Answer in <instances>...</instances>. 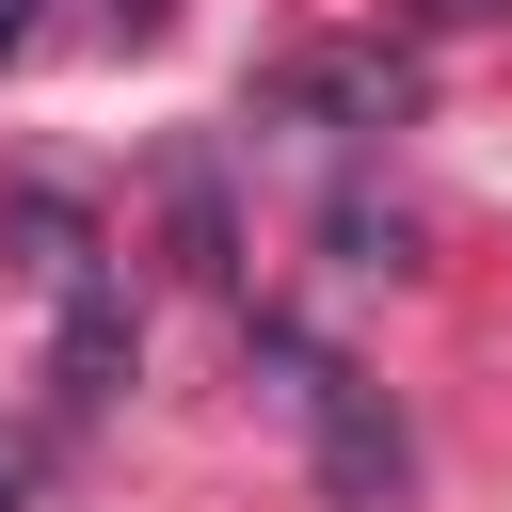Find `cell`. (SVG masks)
I'll return each mask as SVG.
<instances>
[{"mask_svg": "<svg viewBox=\"0 0 512 512\" xmlns=\"http://www.w3.org/2000/svg\"><path fill=\"white\" fill-rule=\"evenodd\" d=\"M272 368H288V416L320 432V480H336V496H400V464H416V448H400L384 384H352V368H336V352H304V336H272Z\"/></svg>", "mask_w": 512, "mask_h": 512, "instance_id": "cell-1", "label": "cell"}, {"mask_svg": "<svg viewBox=\"0 0 512 512\" xmlns=\"http://www.w3.org/2000/svg\"><path fill=\"white\" fill-rule=\"evenodd\" d=\"M32 32H48V0H0V64H16V48H32Z\"/></svg>", "mask_w": 512, "mask_h": 512, "instance_id": "cell-2", "label": "cell"}, {"mask_svg": "<svg viewBox=\"0 0 512 512\" xmlns=\"http://www.w3.org/2000/svg\"><path fill=\"white\" fill-rule=\"evenodd\" d=\"M416 16H512V0H416Z\"/></svg>", "mask_w": 512, "mask_h": 512, "instance_id": "cell-3", "label": "cell"}, {"mask_svg": "<svg viewBox=\"0 0 512 512\" xmlns=\"http://www.w3.org/2000/svg\"><path fill=\"white\" fill-rule=\"evenodd\" d=\"M0 512H16V448H0Z\"/></svg>", "mask_w": 512, "mask_h": 512, "instance_id": "cell-4", "label": "cell"}]
</instances>
